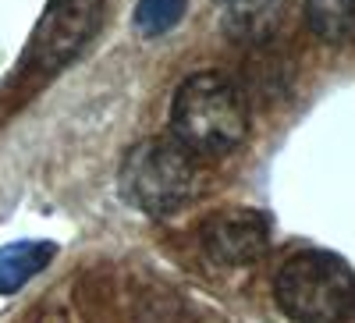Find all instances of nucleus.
I'll use <instances>...</instances> for the list:
<instances>
[{
  "instance_id": "f257e3e1",
  "label": "nucleus",
  "mask_w": 355,
  "mask_h": 323,
  "mask_svg": "<svg viewBox=\"0 0 355 323\" xmlns=\"http://www.w3.org/2000/svg\"><path fill=\"white\" fill-rule=\"evenodd\" d=\"M249 132V107L242 89L220 71L185 78L171 103V139L192 157H217L234 150Z\"/></svg>"
},
{
  "instance_id": "f03ea898",
  "label": "nucleus",
  "mask_w": 355,
  "mask_h": 323,
  "mask_svg": "<svg viewBox=\"0 0 355 323\" xmlns=\"http://www.w3.org/2000/svg\"><path fill=\"white\" fill-rule=\"evenodd\" d=\"M277 306L299 323H345L355 313V274L334 252H295L274 277Z\"/></svg>"
},
{
  "instance_id": "7ed1b4c3",
  "label": "nucleus",
  "mask_w": 355,
  "mask_h": 323,
  "mask_svg": "<svg viewBox=\"0 0 355 323\" xmlns=\"http://www.w3.org/2000/svg\"><path fill=\"white\" fill-rule=\"evenodd\" d=\"M121 195L150 217H171L196 195V160L185 146L167 139H142L121 160Z\"/></svg>"
},
{
  "instance_id": "20e7f679",
  "label": "nucleus",
  "mask_w": 355,
  "mask_h": 323,
  "mask_svg": "<svg viewBox=\"0 0 355 323\" xmlns=\"http://www.w3.org/2000/svg\"><path fill=\"white\" fill-rule=\"evenodd\" d=\"M103 18V0H50L36 36L28 43L25 64L40 75H57L96 36Z\"/></svg>"
},
{
  "instance_id": "39448f33",
  "label": "nucleus",
  "mask_w": 355,
  "mask_h": 323,
  "mask_svg": "<svg viewBox=\"0 0 355 323\" xmlns=\"http://www.w3.org/2000/svg\"><path fill=\"white\" fill-rule=\"evenodd\" d=\"M199 242L206 256L220 267H245L270 249V220H266V213L245 207L217 210L202 220Z\"/></svg>"
},
{
  "instance_id": "423d86ee",
  "label": "nucleus",
  "mask_w": 355,
  "mask_h": 323,
  "mask_svg": "<svg viewBox=\"0 0 355 323\" xmlns=\"http://www.w3.org/2000/svg\"><path fill=\"white\" fill-rule=\"evenodd\" d=\"M284 0H224V33L239 43H263L274 36Z\"/></svg>"
},
{
  "instance_id": "0eeeda50",
  "label": "nucleus",
  "mask_w": 355,
  "mask_h": 323,
  "mask_svg": "<svg viewBox=\"0 0 355 323\" xmlns=\"http://www.w3.org/2000/svg\"><path fill=\"white\" fill-rule=\"evenodd\" d=\"M57 256L53 242H15L0 249V295H15L18 288H25L40 270H46V263Z\"/></svg>"
},
{
  "instance_id": "6e6552de",
  "label": "nucleus",
  "mask_w": 355,
  "mask_h": 323,
  "mask_svg": "<svg viewBox=\"0 0 355 323\" xmlns=\"http://www.w3.org/2000/svg\"><path fill=\"white\" fill-rule=\"evenodd\" d=\"M306 21L320 40L341 43L355 28V0H306Z\"/></svg>"
},
{
  "instance_id": "1a4fd4ad",
  "label": "nucleus",
  "mask_w": 355,
  "mask_h": 323,
  "mask_svg": "<svg viewBox=\"0 0 355 323\" xmlns=\"http://www.w3.org/2000/svg\"><path fill=\"white\" fill-rule=\"evenodd\" d=\"M189 0H139L135 4V28L142 36H164L182 21Z\"/></svg>"
}]
</instances>
